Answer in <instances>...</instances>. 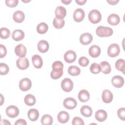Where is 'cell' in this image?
<instances>
[{
  "label": "cell",
  "instance_id": "16",
  "mask_svg": "<svg viewBox=\"0 0 125 125\" xmlns=\"http://www.w3.org/2000/svg\"><path fill=\"white\" fill-rule=\"evenodd\" d=\"M89 54L92 58H97L101 53V48L97 45H93L89 48Z\"/></svg>",
  "mask_w": 125,
  "mask_h": 125
},
{
  "label": "cell",
  "instance_id": "5",
  "mask_svg": "<svg viewBox=\"0 0 125 125\" xmlns=\"http://www.w3.org/2000/svg\"><path fill=\"white\" fill-rule=\"evenodd\" d=\"M31 86L32 82L31 80L27 78L22 79L19 83V88L22 91H26L29 90Z\"/></svg>",
  "mask_w": 125,
  "mask_h": 125
},
{
  "label": "cell",
  "instance_id": "1",
  "mask_svg": "<svg viewBox=\"0 0 125 125\" xmlns=\"http://www.w3.org/2000/svg\"><path fill=\"white\" fill-rule=\"evenodd\" d=\"M96 34L100 37H109L113 34V31L112 28L104 26H99L96 30Z\"/></svg>",
  "mask_w": 125,
  "mask_h": 125
},
{
  "label": "cell",
  "instance_id": "33",
  "mask_svg": "<svg viewBox=\"0 0 125 125\" xmlns=\"http://www.w3.org/2000/svg\"><path fill=\"white\" fill-rule=\"evenodd\" d=\"M64 24L65 21L63 19H58L55 18L53 21V26L57 29H61L64 26Z\"/></svg>",
  "mask_w": 125,
  "mask_h": 125
},
{
  "label": "cell",
  "instance_id": "44",
  "mask_svg": "<svg viewBox=\"0 0 125 125\" xmlns=\"http://www.w3.org/2000/svg\"><path fill=\"white\" fill-rule=\"evenodd\" d=\"M27 123L24 119H20L16 121L15 123V125H26Z\"/></svg>",
  "mask_w": 125,
  "mask_h": 125
},
{
  "label": "cell",
  "instance_id": "13",
  "mask_svg": "<svg viewBox=\"0 0 125 125\" xmlns=\"http://www.w3.org/2000/svg\"><path fill=\"white\" fill-rule=\"evenodd\" d=\"M93 40L92 35L89 33H84L80 37V42L83 45H87L91 42Z\"/></svg>",
  "mask_w": 125,
  "mask_h": 125
},
{
  "label": "cell",
  "instance_id": "32",
  "mask_svg": "<svg viewBox=\"0 0 125 125\" xmlns=\"http://www.w3.org/2000/svg\"><path fill=\"white\" fill-rule=\"evenodd\" d=\"M48 29V26L45 22H41L37 26V31L40 34H43L46 33Z\"/></svg>",
  "mask_w": 125,
  "mask_h": 125
},
{
  "label": "cell",
  "instance_id": "14",
  "mask_svg": "<svg viewBox=\"0 0 125 125\" xmlns=\"http://www.w3.org/2000/svg\"><path fill=\"white\" fill-rule=\"evenodd\" d=\"M56 18L58 19H63L66 15L65 8L62 6H58L55 9Z\"/></svg>",
  "mask_w": 125,
  "mask_h": 125
},
{
  "label": "cell",
  "instance_id": "11",
  "mask_svg": "<svg viewBox=\"0 0 125 125\" xmlns=\"http://www.w3.org/2000/svg\"><path fill=\"white\" fill-rule=\"evenodd\" d=\"M85 16V13L83 9L81 8L76 9L73 13V19L76 22L82 21Z\"/></svg>",
  "mask_w": 125,
  "mask_h": 125
},
{
  "label": "cell",
  "instance_id": "17",
  "mask_svg": "<svg viewBox=\"0 0 125 125\" xmlns=\"http://www.w3.org/2000/svg\"><path fill=\"white\" fill-rule=\"evenodd\" d=\"M32 62L33 65L36 68H41L42 66V59L39 55H33L32 57Z\"/></svg>",
  "mask_w": 125,
  "mask_h": 125
},
{
  "label": "cell",
  "instance_id": "19",
  "mask_svg": "<svg viewBox=\"0 0 125 125\" xmlns=\"http://www.w3.org/2000/svg\"><path fill=\"white\" fill-rule=\"evenodd\" d=\"M37 47L38 50L41 53H45L49 49V44L45 40H41L38 43Z\"/></svg>",
  "mask_w": 125,
  "mask_h": 125
},
{
  "label": "cell",
  "instance_id": "8",
  "mask_svg": "<svg viewBox=\"0 0 125 125\" xmlns=\"http://www.w3.org/2000/svg\"><path fill=\"white\" fill-rule=\"evenodd\" d=\"M17 66L21 70L27 69L29 65L28 60L26 58H21L17 59L16 61Z\"/></svg>",
  "mask_w": 125,
  "mask_h": 125
},
{
  "label": "cell",
  "instance_id": "46",
  "mask_svg": "<svg viewBox=\"0 0 125 125\" xmlns=\"http://www.w3.org/2000/svg\"><path fill=\"white\" fill-rule=\"evenodd\" d=\"M75 1L76 3L80 5H82L85 4V3L87 1L86 0H76Z\"/></svg>",
  "mask_w": 125,
  "mask_h": 125
},
{
  "label": "cell",
  "instance_id": "12",
  "mask_svg": "<svg viewBox=\"0 0 125 125\" xmlns=\"http://www.w3.org/2000/svg\"><path fill=\"white\" fill-rule=\"evenodd\" d=\"M124 79L121 76L116 75L112 77L111 79V83L113 85L117 88H120L122 87L124 84Z\"/></svg>",
  "mask_w": 125,
  "mask_h": 125
},
{
  "label": "cell",
  "instance_id": "47",
  "mask_svg": "<svg viewBox=\"0 0 125 125\" xmlns=\"http://www.w3.org/2000/svg\"><path fill=\"white\" fill-rule=\"evenodd\" d=\"M1 125H11L10 123L7 120H2L0 123Z\"/></svg>",
  "mask_w": 125,
  "mask_h": 125
},
{
  "label": "cell",
  "instance_id": "31",
  "mask_svg": "<svg viewBox=\"0 0 125 125\" xmlns=\"http://www.w3.org/2000/svg\"><path fill=\"white\" fill-rule=\"evenodd\" d=\"M41 121L43 125H51L53 123V118L49 114H44L42 116Z\"/></svg>",
  "mask_w": 125,
  "mask_h": 125
},
{
  "label": "cell",
  "instance_id": "35",
  "mask_svg": "<svg viewBox=\"0 0 125 125\" xmlns=\"http://www.w3.org/2000/svg\"><path fill=\"white\" fill-rule=\"evenodd\" d=\"M63 74V70H52L50 73V76L52 79L57 80L61 78Z\"/></svg>",
  "mask_w": 125,
  "mask_h": 125
},
{
  "label": "cell",
  "instance_id": "43",
  "mask_svg": "<svg viewBox=\"0 0 125 125\" xmlns=\"http://www.w3.org/2000/svg\"><path fill=\"white\" fill-rule=\"evenodd\" d=\"M7 53V50L5 46L2 44L0 45V58L4 57Z\"/></svg>",
  "mask_w": 125,
  "mask_h": 125
},
{
  "label": "cell",
  "instance_id": "45",
  "mask_svg": "<svg viewBox=\"0 0 125 125\" xmlns=\"http://www.w3.org/2000/svg\"><path fill=\"white\" fill-rule=\"evenodd\" d=\"M119 1V0H107V2L109 3V4H111V5H116L118 2Z\"/></svg>",
  "mask_w": 125,
  "mask_h": 125
},
{
  "label": "cell",
  "instance_id": "26",
  "mask_svg": "<svg viewBox=\"0 0 125 125\" xmlns=\"http://www.w3.org/2000/svg\"><path fill=\"white\" fill-rule=\"evenodd\" d=\"M100 65L101 67V71H102L103 73L107 74L111 72V66L107 62L103 61L100 63Z\"/></svg>",
  "mask_w": 125,
  "mask_h": 125
},
{
  "label": "cell",
  "instance_id": "30",
  "mask_svg": "<svg viewBox=\"0 0 125 125\" xmlns=\"http://www.w3.org/2000/svg\"><path fill=\"white\" fill-rule=\"evenodd\" d=\"M115 68L118 71L122 72L124 74L125 73V61L124 60L120 59H118L115 62Z\"/></svg>",
  "mask_w": 125,
  "mask_h": 125
},
{
  "label": "cell",
  "instance_id": "24",
  "mask_svg": "<svg viewBox=\"0 0 125 125\" xmlns=\"http://www.w3.org/2000/svg\"><path fill=\"white\" fill-rule=\"evenodd\" d=\"M24 32L20 29L15 30L12 34V39L16 41H19L22 40L24 38Z\"/></svg>",
  "mask_w": 125,
  "mask_h": 125
},
{
  "label": "cell",
  "instance_id": "49",
  "mask_svg": "<svg viewBox=\"0 0 125 125\" xmlns=\"http://www.w3.org/2000/svg\"><path fill=\"white\" fill-rule=\"evenodd\" d=\"M1 104H0V105H2L4 101H3L2 100V99H3V96H2V95L1 94Z\"/></svg>",
  "mask_w": 125,
  "mask_h": 125
},
{
  "label": "cell",
  "instance_id": "21",
  "mask_svg": "<svg viewBox=\"0 0 125 125\" xmlns=\"http://www.w3.org/2000/svg\"><path fill=\"white\" fill-rule=\"evenodd\" d=\"M13 19L15 22L21 23L24 21L25 19V15L22 11L21 10H18L14 13L13 15Z\"/></svg>",
  "mask_w": 125,
  "mask_h": 125
},
{
  "label": "cell",
  "instance_id": "3",
  "mask_svg": "<svg viewBox=\"0 0 125 125\" xmlns=\"http://www.w3.org/2000/svg\"><path fill=\"white\" fill-rule=\"evenodd\" d=\"M107 54L110 57H115L117 56L120 52L119 45L116 43L110 44L107 49Z\"/></svg>",
  "mask_w": 125,
  "mask_h": 125
},
{
  "label": "cell",
  "instance_id": "20",
  "mask_svg": "<svg viewBox=\"0 0 125 125\" xmlns=\"http://www.w3.org/2000/svg\"><path fill=\"white\" fill-rule=\"evenodd\" d=\"M57 119L60 123L64 124L68 121L69 119V115L68 112L64 111H62L58 113Z\"/></svg>",
  "mask_w": 125,
  "mask_h": 125
},
{
  "label": "cell",
  "instance_id": "40",
  "mask_svg": "<svg viewBox=\"0 0 125 125\" xmlns=\"http://www.w3.org/2000/svg\"><path fill=\"white\" fill-rule=\"evenodd\" d=\"M119 118L122 121L125 120V108L122 107L119 108L117 111Z\"/></svg>",
  "mask_w": 125,
  "mask_h": 125
},
{
  "label": "cell",
  "instance_id": "4",
  "mask_svg": "<svg viewBox=\"0 0 125 125\" xmlns=\"http://www.w3.org/2000/svg\"><path fill=\"white\" fill-rule=\"evenodd\" d=\"M61 87L65 92H70L73 88V81L69 78H65L61 83Z\"/></svg>",
  "mask_w": 125,
  "mask_h": 125
},
{
  "label": "cell",
  "instance_id": "10",
  "mask_svg": "<svg viewBox=\"0 0 125 125\" xmlns=\"http://www.w3.org/2000/svg\"><path fill=\"white\" fill-rule=\"evenodd\" d=\"M76 54L73 50H68L64 54V61L68 63H72L75 61L76 59Z\"/></svg>",
  "mask_w": 125,
  "mask_h": 125
},
{
  "label": "cell",
  "instance_id": "2",
  "mask_svg": "<svg viewBox=\"0 0 125 125\" xmlns=\"http://www.w3.org/2000/svg\"><path fill=\"white\" fill-rule=\"evenodd\" d=\"M88 19L91 23L96 24L99 22L102 19L101 14L96 9L92 10L88 14Z\"/></svg>",
  "mask_w": 125,
  "mask_h": 125
},
{
  "label": "cell",
  "instance_id": "48",
  "mask_svg": "<svg viewBox=\"0 0 125 125\" xmlns=\"http://www.w3.org/2000/svg\"><path fill=\"white\" fill-rule=\"evenodd\" d=\"M61 1H62V2L64 4L68 5L72 1V0H62Z\"/></svg>",
  "mask_w": 125,
  "mask_h": 125
},
{
  "label": "cell",
  "instance_id": "50",
  "mask_svg": "<svg viewBox=\"0 0 125 125\" xmlns=\"http://www.w3.org/2000/svg\"><path fill=\"white\" fill-rule=\"evenodd\" d=\"M22 2H29V1H30V0H27V1H25V0H22Z\"/></svg>",
  "mask_w": 125,
  "mask_h": 125
},
{
  "label": "cell",
  "instance_id": "34",
  "mask_svg": "<svg viewBox=\"0 0 125 125\" xmlns=\"http://www.w3.org/2000/svg\"><path fill=\"white\" fill-rule=\"evenodd\" d=\"M10 31L5 27H2L0 29V37L3 39H6L9 37Z\"/></svg>",
  "mask_w": 125,
  "mask_h": 125
},
{
  "label": "cell",
  "instance_id": "9",
  "mask_svg": "<svg viewBox=\"0 0 125 125\" xmlns=\"http://www.w3.org/2000/svg\"><path fill=\"white\" fill-rule=\"evenodd\" d=\"M15 52L17 56L20 58H24L26 56L27 49L24 45L19 44L15 47Z\"/></svg>",
  "mask_w": 125,
  "mask_h": 125
},
{
  "label": "cell",
  "instance_id": "25",
  "mask_svg": "<svg viewBox=\"0 0 125 125\" xmlns=\"http://www.w3.org/2000/svg\"><path fill=\"white\" fill-rule=\"evenodd\" d=\"M29 119L31 121H35L37 120L39 117V113L36 109L32 108L29 110L27 113Z\"/></svg>",
  "mask_w": 125,
  "mask_h": 125
},
{
  "label": "cell",
  "instance_id": "39",
  "mask_svg": "<svg viewBox=\"0 0 125 125\" xmlns=\"http://www.w3.org/2000/svg\"><path fill=\"white\" fill-rule=\"evenodd\" d=\"M78 62L81 66L83 67H85L89 64V60L86 57L82 56L79 58Z\"/></svg>",
  "mask_w": 125,
  "mask_h": 125
},
{
  "label": "cell",
  "instance_id": "29",
  "mask_svg": "<svg viewBox=\"0 0 125 125\" xmlns=\"http://www.w3.org/2000/svg\"><path fill=\"white\" fill-rule=\"evenodd\" d=\"M68 73L71 76H76L79 75L81 73L80 68L76 65L70 66L68 68Z\"/></svg>",
  "mask_w": 125,
  "mask_h": 125
},
{
  "label": "cell",
  "instance_id": "23",
  "mask_svg": "<svg viewBox=\"0 0 125 125\" xmlns=\"http://www.w3.org/2000/svg\"><path fill=\"white\" fill-rule=\"evenodd\" d=\"M120 21V18L117 14H111L107 18V22L111 25H116L118 24Z\"/></svg>",
  "mask_w": 125,
  "mask_h": 125
},
{
  "label": "cell",
  "instance_id": "28",
  "mask_svg": "<svg viewBox=\"0 0 125 125\" xmlns=\"http://www.w3.org/2000/svg\"><path fill=\"white\" fill-rule=\"evenodd\" d=\"M25 104L28 106H32L36 103V98L32 94L26 95L24 99Z\"/></svg>",
  "mask_w": 125,
  "mask_h": 125
},
{
  "label": "cell",
  "instance_id": "36",
  "mask_svg": "<svg viewBox=\"0 0 125 125\" xmlns=\"http://www.w3.org/2000/svg\"><path fill=\"white\" fill-rule=\"evenodd\" d=\"M90 70L93 74H98L101 72V67L100 64L94 62L91 64L90 67Z\"/></svg>",
  "mask_w": 125,
  "mask_h": 125
},
{
  "label": "cell",
  "instance_id": "38",
  "mask_svg": "<svg viewBox=\"0 0 125 125\" xmlns=\"http://www.w3.org/2000/svg\"><path fill=\"white\" fill-rule=\"evenodd\" d=\"M9 70L8 66L4 63H0V74L1 75L7 74Z\"/></svg>",
  "mask_w": 125,
  "mask_h": 125
},
{
  "label": "cell",
  "instance_id": "15",
  "mask_svg": "<svg viewBox=\"0 0 125 125\" xmlns=\"http://www.w3.org/2000/svg\"><path fill=\"white\" fill-rule=\"evenodd\" d=\"M113 94L108 89H105L102 93V100L105 103H110L113 100Z\"/></svg>",
  "mask_w": 125,
  "mask_h": 125
},
{
  "label": "cell",
  "instance_id": "41",
  "mask_svg": "<svg viewBox=\"0 0 125 125\" xmlns=\"http://www.w3.org/2000/svg\"><path fill=\"white\" fill-rule=\"evenodd\" d=\"M6 5L10 7H14L16 6L18 3V0H6L5 1Z\"/></svg>",
  "mask_w": 125,
  "mask_h": 125
},
{
  "label": "cell",
  "instance_id": "18",
  "mask_svg": "<svg viewBox=\"0 0 125 125\" xmlns=\"http://www.w3.org/2000/svg\"><path fill=\"white\" fill-rule=\"evenodd\" d=\"M107 116V115L106 112L105 110L102 109L97 110L95 114V117L96 119L100 122L104 121L106 119Z\"/></svg>",
  "mask_w": 125,
  "mask_h": 125
},
{
  "label": "cell",
  "instance_id": "27",
  "mask_svg": "<svg viewBox=\"0 0 125 125\" xmlns=\"http://www.w3.org/2000/svg\"><path fill=\"white\" fill-rule=\"evenodd\" d=\"M80 112L83 116L85 117H89L92 115V109L88 105H83L81 108Z\"/></svg>",
  "mask_w": 125,
  "mask_h": 125
},
{
  "label": "cell",
  "instance_id": "22",
  "mask_svg": "<svg viewBox=\"0 0 125 125\" xmlns=\"http://www.w3.org/2000/svg\"><path fill=\"white\" fill-rule=\"evenodd\" d=\"M78 99L83 103L87 102L90 98V94L88 91L85 89L81 90L78 94Z\"/></svg>",
  "mask_w": 125,
  "mask_h": 125
},
{
  "label": "cell",
  "instance_id": "37",
  "mask_svg": "<svg viewBox=\"0 0 125 125\" xmlns=\"http://www.w3.org/2000/svg\"><path fill=\"white\" fill-rule=\"evenodd\" d=\"M52 70H63V64L61 61H55L54 62L52 65Z\"/></svg>",
  "mask_w": 125,
  "mask_h": 125
},
{
  "label": "cell",
  "instance_id": "6",
  "mask_svg": "<svg viewBox=\"0 0 125 125\" xmlns=\"http://www.w3.org/2000/svg\"><path fill=\"white\" fill-rule=\"evenodd\" d=\"M63 105L67 109H73L77 106V102L74 98L68 97L64 100Z\"/></svg>",
  "mask_w": 125,
  "mask_h": 125
},
{
  "label": "cell",
  "instance_id": "7",
  "mask_svg": "<svg viewBox=\"0 0 125 125\" xmlns=\"http://www.w3.org/2000/svg\"><path fill=\"white\" fill-rule=\"evenodd\" d=\"M6 114L10 118H14L18 116L19 114V109L15 105H9L6 109Z\"/></svg>",
  "mask_w": 125,
  "mask_h": 125
},
{
  "label": "cell",
  "instance_id": "42",
  "mask_svg": "<svg viewBox=\"0 0 125 125\" xmlns=\"http://www.w3.org/2000/svg\"><path fill=\"white\" fill-rule=\"evenodd\" d=\"M72 124L73 125H84V123L82 119L79 117H75L72 122Z\"/></svg>",
  "mask_w": 125,
  "mask_h": 125
}]
</instances>
